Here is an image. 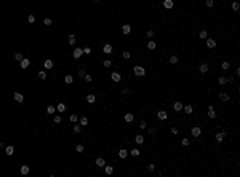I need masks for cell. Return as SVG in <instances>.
<instances>
[{"label":"cell","instance_id":"60d3db41","mask_svg":"<svg viewBox=\"0 0 240 177\" xmlns=\"http://www.w3.org/2000/svg\"><path fill=\"white\" fill-rule=\"evenodd\" d=\"M103 65H104V67H110V65H112V61H110V59H106V61H103Z\"/></svg>","mask_w":240,"mask_h":177},{"label":"cell","instance_id":"11a10c76","mask_svg":"<svg viewBox=\"0 0 240 177\" xmlns=\"http://www.w3.org/2000/svg\"><path fill=\"white\" fill-rule=\"evenodd\" d=\"M77 75H79V77H85V70H83V69H80V70L77 72Z\"/></svg>","mask_w":240,"mask_h":177},{"label":"cell","instance_id":"f546056e","mask_svg":"<svg viewBox=\"0 0 240 177\" xmlns=\"http://www.w3.org/2000/svg\"><path fill=\"white\" fill-rule=\"evenodd\" d=\"M64 81H66L67 85H71L72 81H74V77H72V75H66V77H64Z\"/></svg>","mask_w":240,"mask_h":177},{"label":"cell","instance_id":"6da1fadb","mask_svg":"<svg viewBox=\"0 0 240 177\" xmlns=\"http://www.w3.org/2000/svg\"><path fill=\"white\" fill-rule=\"evenodd\" d=\"M133 72H134L136 77H144V75H146V69H144L142 65H134Z\"/></svg>","mask_w":240,"mask_h":177},{"label":"cell","instance_id":"db71d44e","mask_svg":"<svg viewBox=\"0 0 240 177\" xmlns=\"http://www.w3.org/2000/svg\"><path fill=\"white\" fill-rule=\"evenodd\" d=\"M43 24H45V26H50V24H51V19H50V18L43 19Z\"/></svg>","mask_w":240,"mask_h":177},{"label":"cell","instance_id":"cb8c5ba5","mask_svg":"<svg viewBox=\"0 0 240 177\" xmlns=\"http://www.w3.org/2000/svg\"><path fill=\"white\" fill-rule=\"evenodd\" d=\"M118 156H120V158H126V156H128V150L120 148V150H118Z\"/></svg>","mask_w":240,"mask_h":177},{"label":"cell","instance_id":"2e32d148","mask_svg":"<svg viewBox=\"0 0 240 177\" xmlns=\"http://www.w3.org/2000/svg\"><path fill=\"white\" fill-rule=\"evenodd\" d=\"M206 40V46L208 48H214L216 46V40H213V38H205Z\"/></svg>","mask_w":240,"mask_h":177},{"label":"cell","instance_id":"b9f144b4","mask_svg":"<svg viewBox=\"0 0 240 177\" xmlns=\"http://www.w3.org/2000/svg\"><path fill=\"white\" fill-rule=\"evenodd\" d=\"M38 78H40V80H46V73H45L43 70H40V72H38Z\"/></svg>","mask_w":240,"mask_h":177},{"label":"cell","instance_id":"83f0119b","mask_svg":"<svg viewBox=\"0 0 240 177\" xmlns=\"http://www.w3.org/2000/svg\"><path fill=\"white\" fill-rule=\"evenodd\" d=\"M231 7H232V10H234V11H239V10H240V3L237 2V0H235V2H232Z\"/></svg>","mask_w":240,"mask_h":177},{"label":"cell","instance_id":"8992f818","mask_svg":"<svg viewBox=\"0 0 240 177\" xmlns=\"http://www.w3.org/2000/svg\"><path fill=\"white\" fill-rule=\"evenodd\" d=\"M13 99L18 102V104H21V102H24V96L21 94V93H13Z\"/></svg>","mask_w":240,"mask_h":177},{"label":"cell","instance_id":"9c48e42d","mask_svg":"<svg viewBox=\"0 0 240 177\" xmlns=\"http://www.w3.org/2000/svg\"><path fill=\"white\" fill-rule=\"evenodd\" d=\"M19 65H21V69H27V67L30 65V61H29L27 58H23V59H21V64H19Z\"/></svg>","mask_w":240,"mask_h":177},{"label":"cell","instance_id":"7dc6e473","mask_svg":"<svg viewBox=\"0 0 240 177\" xmlns=\"http://www.w3.org/2000/svg\"><path fill=\"white\" fill-rule=\"evenodd\" d=\"M181 144H183V145H184V147H187V145H189V144H190V141H189V139H187V137H184V139H183V141H181Z\"/></svg>","mask_w":240,"mask_h":177},{"label":"cell","instance_id":"f5cc1de1","mask_svg":"<svg viewBox=\"0 0 240 177\" xmlns=\"http://www.w3.org/2000/svg\"><path fill=\"white\" fill-rule=\"evenodd\" d=\"M154 169H155L154 164H147V171H149V172H154Z\"/></svg>","mask_w":240,"mask_h":177},{"label":"cell","instance_id":"8d00e7d4","mask_svg":"<svg viewBox=\"0 0 240 177\" xmlns=\"http://www.w3.org/2000/svg\"><path fill=\"white\" fill-rule=\"evenodd\" d=\"M218 83H219V85H226V83H227V78H226V77H218Z\"/></svg>","mask_w":240,"mask_h":177},{"label":"cell","instance_id":"d590c367","mask_svg":"<svg viewBox=\"0 0 240 177\" xmlns=\"http://www.w3.org/2000/svg\"><path fill=\"white\" fill-rule=\"evenodd\" d=\"M139 153H141V152L138 150V148H133V150L130 152V155H131V156H134V158H136V156H139Z\"/></svg>","mask_w":240,"mask_h":177},{"label":"cell","instance_id":"74e56055","mask_svg":"<svg viewBox=\"0 0 240 177\" xmlns=\"http://www.w3.org/2000/svg\"><path fill=\"white\" fill-rule=\"evenodd\" d=\"M75 42H77L75 35H74V34H71V35H69V43H71V45H75Z\"/></svg>","mask_w":240,"mask_h":177},{"label":"cell","instance_id":"f907efd6","mask_svg":"<svg viewBox=\"0 0 240 177\" xmlns=\"http://www.w3.org/2000/svg\"><path fill=\"white\" fill-rule=\"evenodd\" d=\"M15 59L21 62V59H23V54H21V53H16V54H15Z\"/></svg>","mask_w":240,"mask_h":177},{"label":"cell","instance_id":"603a6c76","mask_svg":"<svg viewBox=\"0 0 240 177\" xmlns=\"http://www.w3.org/2000/svg\"><path fill=\"white\" fill-rule=\"evenodd\" d=\"M229 99H231V98H229L226 93H219V101H222V102H227Z\"/></svg>","mask_w":240,"mask_h":177},{"label":"cell","instance_id":"ac0fdd59","mask_svg":"<svg viewBox=\"0 0 240 177\" xmlns=\"http://www.w3.org/2000/svg\"><path fill=\"white\" fill-rule=\"evenodd\" d=\"M123 118H125V121H126V123H133L134 115H133V113H126V115H125Z\"/></svg>","mask_w":240,"mask_h":177},{"label":"cell","instance_id":"6125c7cd","mask_svg":"<svg viewBox=\"0 0 240 177\" xmlns=\"http://www.w3.org/2000/svg\"><path fill=\"white\" fill-rule=\"evenodd\" d=\"M2 147H5V144H3V142L0 141V148H2Z\"/></svg>","mask_w":240,"mask_h":177},{"label":"cell","instance_id":"1f68e13d","mask_svg":"<svg viewBox=\"0 0 240 177\" xmlns=\"http://www.w3.org/2000/svg\"><path fill=\"white\" fill-rule=\"evenodd\" d=\"M104 171H106L107 176H110V174L114 172V168H112V166H104Z\"/></svg>","mask_w":240,"mask_h":177},{"label":"cell","instance_id":"277c9868","mask_svg":"<svg viewBox=\"0 0 240 177\" xmlns=\"http://www.w3.org/2000/svg\"><path fill=\"white\" fill-rule=\"evenodd\" d=\"M190 133H192V137H198V136L202 134V128H200V126H194V128L190 129Z\"/></svg>","mask_w":240,"mask_h":177},{"label":"cell","instance_id":"7bdbcfd3","mask_svg":"<svg viewBox=\"0 0 240 177\" xmlns=\"http://www.w3.org/2000/svg\"><path fill=\"white\" fill-rule=\"evenodd\" d=\"M61 120H62L61 115H54V118H53V121H54L56 124H58V123H61Z\"/></svg>","mask_w":240,"mask_h":177},{"label":"cell","instance_id":"bcb514c9","mask_svg":"<svg viewBox=\"0 0 240 177\" xmlns=\"http://www.w3.org/2000/svg\"><path fill=\"white\" fill-rule=\"evenodd\" d=\"M198 37H200V38H203V40H205V38L208 37V34H206V30H202V32L198 34Z\"/></svg>","mask_w":240,"mask_h":177},{"label":"cell","instance_id":"30bf717a","mask_svg":"<svg viewBox=\"0 0 240 177\" xmlns=\"http://www.w3.org/2000/svg\"><path fill=\"white\" fill-rule=\"evenodd\" d=\"M53 65H54V64H53L51 59H45V61H43V67H45V69H48V70L53 69Z\"/></svg>","mask_w":240,"mask_h":177},{"label":"cell","instance_id":"4316f807","mask_svg":"<svg viewBox=\"0 0 240 177\" xmlns=\"http://www.w3.org/2000/svg\"><path fill=\"white\" fill-rule=\"evenodd\" d=\"M54 112H56V107H54V105H48V107H46V113L53 115Z\"/></svg>","mask_w":240,"mask_h":177},{"label":"cell","instance_id":"4fadbf2b","mask_svg":"<svg viewBox=\"0 0 240 177\" xmlns=\"http://www.w3.org/2000/svg\"><path fill=\"white\" fill-rule=\"evenodd\" d=\"M5 153H7L8 156H11V155L15 153V147H13V145H7V147H5Z\"/></svg>","mask_w":240,"mask_h":177},{"label":"cell","instance_id":"9f6ffc18","mask_svg":"<svg viewBox=\"0 0 240 177\" xmlns=\"http://www.w3.org/2000/svg\"><path fill=\"white\" fill-rule=\"evenodd\" d=\"M69 120H71L72 123H75V121H77V115H71V116H69Z\"/></svg>","mask_w":240,"mask_h":177},{"label":"cell","instance_id":"9a60e30c","mask_svg":"<svg viewBox=\"0 0 240 177\" xmlns=\"http://www.w3.org/2000/svg\"><path fill=\"white\" fill-rule=\"evenodd\" d=\"M173 5H175L173 0H163V7H165L167 10H171V8H173Z\"/></svg>","mask_w":240,"mask_h":177},{"label":"cell","instance_id":"f35d334b","mask_svg":"<svg viewBox=\"0 0 240 177\" xmlns=\"http://www.w3.org/2000/svg\"><path fill=\"white\" fill-rule=\"evenodd\" d=\"M72 131H74V133H75V134H79L80 131H82V126H79V124H75V126L72 128Z\"/></svg>","mask_w":240,"mask_h":177},{"label":"cell","instance_id":"ba28073f","mask_svg":"<svg viewBox=\"0 0 240 177\" xmlns=\"http://www.w3.org/2000/svg\"><path fill=\"white\" fill-rule=\"evenodd\" d=\"M130 32H131V26H130V24H123V26H122V34H123V35H128Z\"/></svg>","mask_w":240,"mask_h":177},{"label":"cell","instance_id":"91938a15","mask_svg":"<svg viewBox=\"0 0 240 177\" xmlns=\"http://www.w3.org/2000/svg\"><path fill=\"white\" fill-rule=\"evenodd\" d=\"M122 93H123V94H130V89H128V88H123V89H122Z\"/></svg>","mask_w":240,"mask_h":177},{"label":"cell","instance_id":"d6a6232c","mask_svg":"<svg viewBox=\"0 0 240 177\" xmlns=\"http://www.w3.org/2000/svg\"><path fill=\"white\" fill-rule=\"evenodd\" d=\"M221 67H222V69H224V70H229V69H231V62L224 61V62H222V64H221Z\"/></svg>","mask_w":240,"mask_h":177},{"label":"cell","instance_id":"d6986e66","mask_svg":"<svg viewBox=\"0 0 240 177\" xmlns=\"http://www.w3.org/2000/svg\"><path fill=\"white\" fill-rule=\"evenodd\" d=\"M208 64H200V67H198V70H200V73H206L208 72Z\"/></svg>","mask_w":240,"mask_h":177},{"label":"cell","instance_id":"680465c9","mask_svg":"<svg viewBox=\"0 0 240 177\" xmlns=\"http://www.w3.org/2000/svg\"><path fill=\"white\" fill-rule=\"evenodd\" d=\"M147 37L152 38V37H154V30H147Z\"/></svg>","mask_w":240,"mask_h":177},{"label":"cell","instance_id":"44dd1931","mask_svg":"<svg viewBox=\"0 0 240 177\" xmlns=\"http://www.w3.org/2000/svg\"><path fill=\"white\" fill-rule=\"evenodd\" d=\"M134 142H136L138 145H142V144H144V137H142L141 134H138V136L134 137Z\"/></svg>","mask_w":240,"mask_h":177},{"label":"cell","instance_id":"e0dca14e","mask_svg":"<svg viewBox=\"0 0 240 177\" xmlns=\"http://www.w3.org/2000/svg\"><path fill=\"white\" fill-rule=\"evenodd\" d=\"M183 107H184V105H183V102H175V104H173L175 112H181V110H183Z\"/></svg>","mask_w":240,"mask_h":177},{"label":"cell","instance_id":"5bb4252c","mask_svg":"<svg viewBox=\"0 0 240 177\" xmlns=\"http://www.w3.org/2000/svg\"><path fill=\"white\" fill-rule=\"evenodd\" d=\"M29 172H30V168H29L27 164H23V166H21V174H23V176H27Z\"/></svg>","mask_w":240,"mask_h":177},{"label":"cell","instance_id":"7c38bea8","mask_svg":"<svg viewBox=\"0 0 240 177\" xmlns=\"http://www.w3.org/2000/svg\"><path fill=\"white\" fill-rule=\"evenodd\" d=\"M103 53H106V54H110V53H112V45L106 43V45H104V46H103Z\"/></svg>","mask_w":240,"mask_h":177},{"label":"cell","instance_id":"7a4b0ae2","mask_svg":"<svg viewBox=\"0 0 240 177\" xmlns=\"http://www.w3.org/2000/svg\"><path fill=\"white\" fill-rule=\"evenodd\" d=\"M82 54H83V48H79V46H77V48L72 51V58H74V59H80Z\"/></svg>","mask_w":240,"mask_h":177},{"label":"cell","instance_id":"ab89813d","mask_svg":"<svg viewBox=\"0 0 240 177\" xmlns=\"http://www.w3.org/2000/svg\"><path fill=\"white\" fill-rule=\"evenodd\" d=\"M122 56H123V59H130V58H131V53H130V51H123Z\"/></svg>","mask_w":240,"mask_h":177},{"label":"cell","instance_id":"f6af8a7d","mask_svg":"<svg viewBox=\"0 0 240 177\" xmlns=\"http://www.w3.org/2000/svg\"><path fill=\"white\" fill-rule=\"evenodd\" d=\"M139 128H141V129H146V128H147V123H146V120H141V123H139Z\"/></svg>","mask_w":240,"mask_h":177},{"label":"cell","instance_id":"4dcf8cb0","mask_svg":"<svg viewBox=\"0 0 240 177\" xmlns=\"http://www.w3.org/2000/svg\"><path fill=\"white\" fill-rule=\"evenodd\" d=\"M83 150H85V147H83L82 144H77V145H75V152H77V153H82Z\"/></svg>","mask_w":240,"mask_h":177},{"label":"cell","instance_id":"c3c4849f","mask_svg":"<svg viewBox=\"0 0 240 177\" xmlns=\"http://www.w3.org/2000/svg\"><path fill=\"white\" fill-rule=\"evenodd\" d=\"M27 21H29L30 24H32V22H35V16H34V14H29V16H27Z\"/></svg>","mask_w":240,"mask_h":177},{"label":"cell","instance_id":"816d5d0a","mask_svg":"<svg viewBox=\"0 0 240 177\" xmlns=\"http://www.w3.org/2000/svg\"><path fill=\"white\" fill-rule=\"evenodd\" d=\"M90 53H91V48H90V46L83 48V54H90Z\"/></svg>","mask_w":240,"mask_h":177},{"label":"cell","instance_id":"8fae6325","mask_svg":"<svg viewBox=\"0 0 240 177\" xmlns=\"http://www.w3.org/2000/svg\"><path fill=\"white\" fill-rule=\"evenodd\" d=\"M96 166H98V168H104V166H106V159L101 158V156L96 158Z\"/></svg>","mask_w":240,"mask_h":177},{"label":"cell","instance_id":"e575fe53","mask_svg":"<svg viewBox=\"0 0 240 177\" xmlns=\"http://www.w3.org/2000/svg\"><path fill=\"white\" fill-rule=\"evenodd\" d=\"M178 62H179L178 56H171V58H170V64H173V65H175V64H178Z\"/></svg>","mask_w":240,"mask_h":177},{"label":"cell","instance_id":"ee69618b","mask_svg":"<svg viewBox=\"0 0 240 177\" xmlns=\"http://www.w3.org/2000/svg\"><path fill=\"white\" fill-rule=\"evenodd\" d=\"M213 3H214V0H205V5H206L208 8H211V7H213Z\"/></svg>","mask_w":240,"mask_h":177},{"label":"cell","instance_id":"3957f363","mask_svg":"<svg viewBox=\"0 0 240 177\" xmlns=\"http://www.w3.org/2000/svg\"><path fill=\"white\" fill-rule=\"evenodd\" d=\"M157 118H159L160 121H165V120L168 118V113H167L165 110H159V112H157Z\"/></svg>","mask_w":240,"mask_h":177},{"label":"cell","instance_id":"7402d4cb","mask_svg":"<svg viewBox=\"0 0 240 177\" xmlns=\"http://www.w3.org/2000/svg\"><path fill=\"white\" fill-rule=\"evenodd\" d=\"M56 110H58L59 113H62V112H66V104H62V102H59V104L56 105Z\"/></svg>","mask_w":240,"mask_h":177},{"label":"cell","instance_id":"52a82bcc","mask_svg":"<svg viewBox=\"0 0 240 177\" xmlns=\"http://www.w3.org/2000/svg\"><path fill=\"white\" fill-rule=\"evenodd\" d=\"M224 137H226V131H219V133H216V142L218 144H221L224 141Z\"/></svg>","mask_w":240,"mask_h":177},{"label":"cell","instance_id":"ffe728a7","mask_svg":"<svg viewBox=\"0 0 240 177\" xmlns=\"http://www.w3.org/2000/svg\"><path fill=\"white\" fill-rule=\"evenodd\" d=\"M95 101H96V96L95 94H87V102L88 104H95Z\"/></svg>","mask_w":240,"mask_h":177},{"label":"cell","instance_id":"5b68a950","mask_svg":"<svg viewBox=\"0 0 240 177\" xmlns=\"http://www.w3.org/2000/svg\"><path fill=\"white\" fill-rule=\"evenodd\" d=\"M110 80L115 81V83H118V81L122 80V75H120L118 72H112V73H110Z\"/></svg>","mask_w":240,"mask_h":177},{"label":"cell","instance_id":"6f0895ef","mask_svg":"<svg viewBox=\"0 0 240 177\" xmlns=\"http://www.w3.org/2000/svg\"><path fill=\"white\" fill-rule=\"evenodd\" d=\"M147 133H149V134L152 136V134L155 133V128H147Z\"/></svg>","mask_w":240,"mask_h":177},{"label":"cell","instance_id":"f1b7e54d","mask_svg":"<svg viewBox=\"0 0 240 177\" xmlns=\"http://www.w3.org/2000/svg\"><path fill=\"white\" fill-rule=\"evenodd\" d=\"M147 48H149V50H155V48H157V43H155L154 40H149V43H147Z\"/></svg>","mask_w":240,"mask_h":177},{"label":"cell","instance_id":"681fc988","mask_svg":"<svg viewBox=\"0 0 240 177\" xmlns=\"http://www.w3.org/2000/svg\"><path fill=\"white\" fill-rule=\"evenodd\" d=\"M83 78H85V81H88V83H90V81L93 80V77H91L90 73H85V77H83Z\"/></svg>","mask_w":240,"mask_h":177},{"label":"cell","instance_id":"94428289","mask_svg":"<svg viewBox=\"0 0 240 177\" xmlns=\"http://www.w3.org/2000/svg\"><path fill=\"white\" fill-rule=\"evenodd\" d=\"M171 133H173V134H178V128H171Z\"/></svg>","mask_w":240,"mask_h":177},{"label":"cell","instance_id":"484cf974","mask_svg":"<svg viewBox=\"0 0 240 177\" xmlns=\"http://www.w3.org/2000/svg\"><path fill=\"white\" fill-rule=\"evenodd\" d=\"M183 108H184V112H186L187 115H190V113H192V110H194L190 104H187V105H184V107H183Z\"/></svg>","mask_w":240,"mask_h":177},{"label":"cell","instance_id":"d4e9b609","mask_svg":"<svg viewBox=\"0 0 240 177\" xmlns=\"http://www.w3.org/2000/svg\"><path fill=\"white\" fill-rule=\"evenodd\" d=\"M214 116H216L214 108H213V105H210V107H208V118H214Z\"/></svg>","mask_w":240,"mask_h":177},{"label":"cell","instance_id":"836d02e7","mask_svg":"<svg viewBox=\"0 0 240 177\" xmlns=\"http://www.w3.org/2000/svg\"><path fill=\"white\" fill-rule=\"evenodd\" d=\"M87 124H88V118L87 116H82L80 118V126H87Z\"/></svg>","mask_w":240,"mask_h":177},{"label":"cell","instance_id":"be15d7a7","mask_svg":"<svg viewBox=\"0 0 240 177\" xmlns=\"http://www.w3.org/2000/svg\"><path fill=\"white\" fill-rule=\"evenodd\" d=\"M93 2H99V0H93Z\"/></svg>","mask_w":240,"mask_h":177}]
</instances>
